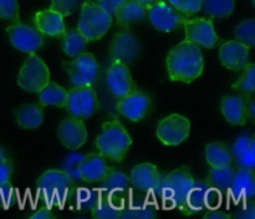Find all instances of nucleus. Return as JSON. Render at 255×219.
<instances>
[{"label":"nucleus","mask_w":255,"mask_h":219,"mask_svg":"<svg viewBox=\"0 0 255 219\" xmlns=\"http://www.w3.org/2000/svg\"><path fill=\"white\" fill-rule=\"evenodd\" d=\"M232 87L244 95H252L255 91V65L249 62L243 70L239 79L232 85Z\"/></svg>","instance_id":"34"},{"label":"nucleus","mask_w":255,"mask_h":219,"mask_svg":"<svg viewBox=\"0 0 255 219\" xmlns=\"http://www.w3.org/2000/svg\"><path fill=\"white\" fill-rule=\"evenodd\" d=\"M50 81V70L35 52L29 54L20 67L17 84L27 92H39Z\"/></svg>","instance_id":"7"},{"label":"nucleus","mask_w":255,"mask_h":219,"mask_svg":"<svg viewBox=\"0 0 255 219\" xmlns=\"http://www.w3.org/2000/svg\"><path fill=\"white\" fill-rule=\"evenodd\" d=\"M15 119L21 128L35 129L44 121V106L35 104L20 105L14 111Z\"/></svg>","instance_id":"23"},{"label":"nucleus","mask_w":255,"mask_h":219,"mask_svg":"<svg viewBox=\"0 0 255 219\" xmlns=\"http://www.w3.org/2000/svg\"><path fill=\"white\" fill-rule=\"evenodd\" d=\"M162 173H159L157 167L152 163H141L133 167L129 176V182L134 189L151 194L152 191L158 186Z\"/></svg>","instance_id":"18"},{"label":"nucleus","mask_w":255,"mask_h":219,"mask_svg":"<svg viewBox=\"0 0 255 219\" xmlns=\"http://www.w3.org/2000/svg\"><path fill=\"white\" fill-rule=\"evenodd\" d=\"M186 39L198 46L213 49L222 44V39L214 29L213 20L208 17H193L186 19L183 22Z\"/></svg>","instance_id":"9"},{"label":"nucleus","mask_w":255,"mask_h":219,"mask_svg":"<svg viewBox=\"0 0 255 219\" xmlns=\"http://www.w3.org/2000/svg\"><path fill=\"white\" fill-rule=\"evenodd\" d=\"M39 102L41 106H56L64 109L67 97V90L57 85L56 82L49 81L39 92Z\"/></svg>","instance_id":"29"},{"label":"nucleus","mask_w":255,"mask_h":219,"mask_svg":"<svg viewBox=\"0 0 255 219\" xmlns=\"http://www.w3.org/2000/svg\"><path fill=\"white\" fill-rule=\"evenodd\" d=\"M247 99L248 95H228L222 99V113L229 123L237 126H244L247 123Z\"/></svg>","instance_id":"19"},{"label":"nucleus","mask_w":255,"mask_h":219,"mask_svg":"<svg viewBox=\"0 0 255 219\" xmlns=\"http://www.w3.org/2000/svg\"><path fill=\"white\" fill-rule=\"evenodd\" d=\"M141 52V44L136 35L128 29L124 27L116 32L110 45V60L124 62L128 66L138 57Z\"/></svg>","instance_id":"11"},{"label":"nucleus","mask_w":255,"mask_h":219,"mask_svg":"<svg viewBox=\"0 0 255 219\" xmlns=\"http://www.w3.org/2000/svg\"><path fill=\"white\" fill-rule=\"evenodd\" d=\"M10 42L17 50L26 54H32L41 49L45 42V35L41 34L36 27L20 24L19 21L6 27Z\"/></svg>","instance_id":"13"},{"label":"nucleus","mask_w":255,"mask_h":219,"mask_svg":"<svg viewBox=\"0 0 255 219\" xmlns=\"http://www.w3.org/2000/svg\"><path fill=\"white\" fill-rule=\"evenodd\" d=\"M133 1L138 2V4L142 5V6H144L148 9L149 6H152L153 4H156V2L159 1V0H133Z\"/></svg>","instance_id":"50"},{"label":"nucleus","mask_w":255,"mask_h":219,"mask_svg":"<svg viewBox=\"0 0 255 219\" xmlns=\"http://www.w3.org/2000/svg\"><path fill=\"white\" fill-rule=\"evenodd\" d=\"M30 219H55L56 216L51 212V209L46 208V207H42V208L37 209L35 213H32L29 217Z\"/></svg>","instance_id":"47"},{"label":"nucleus","mask_w":255,"mask_h":219,"mask_svg":"<svg viewBox=\"0 0 255 219\" xmlns=\"http://www.w3.org/2000/svg\"><path fill=\"white\" fill-rule=\"evenodd\" d=\"M12 174V162L9 154L0 148V186L10 182Z\"/></svg>","instance_id":"42"},{"label":"nucleus","mask_w":255,"mask_h":219,"mask_svg":"<svg viewBox=\"0 0 255 219\" xmlns=\"http://www.w3.org/2000/svg\"><path fill=\"white\" fill-rule=\"evenodd\" d=\"M99 183L100 191L109 194V196L114 193H121V192L129 189V187H131L129 177L116 167H109L106 174Z\"/></svg>","instance_id":"24"},{"label":"nucleus","mask_w":255,"mask_h":219,"mask_svg":"<svg viewBox=\"0 0 255 219\" xmlns=\"http://www.w3.org/2000/svg\"><path fill=\"white\" fill-rule=\"evenodd\" d=\"M234 36L237 41L246 45L247 47H253L255 45V19H248L242 21L234 30Z\"/></svg>","instance_id":"35"},{"label":"nucleus","mask_w":255,"mask_h":219,"mask_svg":"<svg viewBox=\"0 0 255 219\" xmlns=\"http://www.w3.org/2000/svg\"><path fill=\"white\" fill-rule=\"evenodd\" d=\"M203 218L204 219H229V218H231V216H229V214H227V213H224V212L214 211V209H211L208 213L204 214Z\"/></svg>","instance_id":"48"},{"label":"nucleus","mask_w":255,"mask_h":219,"mask_svg":"<svg viewBox=\"0 0 255 219\" xmlns=\"http://www.w3.org/2000/svg\"><path fill=\"white\" fill-rule=\"evenodd\" d=\"M194 181L196 179L186 166L166 174L163 181L161 207L166 209L177 208L179 212L183 211L187 197L193 187Z\"/></svg>","instance_id":"3"},{"label":"nucleus","mask_w":255,"mask_h":219,"mask_svg":"<svg viewBox=\"0 0 255 219\" xmlns=\"http://www.w3.org/2000/svg\"><path fill=\"white\" fill-rule=\"evenodd\" d=\"M234 174H236V169L232 167V164L224 167H212L209 169L206 182L212 188L217 189L221 193H227L231 188Z\"/></svg>","instance_id":"27"},{"label":"nucleus","mask_w":255,"mask_h":219,"mask_svg":"<svg viewBox=\"0 0 255 219\" xmlns=\"http://www.w3.org/2000/svg\"><path fill=\"white\" fill-rule=\"evenodd\" d=\"M82 158L84 156L81 153H71L64 159V163H62V171L72 179L74 183L84 182L81 172H80V163H81Z\"/></svg>","instance_id":"37"},{"label":"nucleus","mask_w":255,"mask_h":219,"mask_svg":"<svg viewBox=\"0 0 255 219\" xmlns=\"http://www.w3.org/2000/svg\"><path fill=\"white\" fill-rule=\"evenodd\" d=\"M234 218L239 219H255V204L254 202H249L243 209H241L238 214H234Z\"/></svg>","instance_id":"46"},{"label":"nucleus","mask_w":255,"mask_h":219,"mask_svg":"<svg viewBox=\"0 0 255 219\" xmlns=\"http://www.w3.org/2000/svg\"><path fill=\"white\" fill-rule=\"evenodd\" d=\"M35 27L45 36L60 37L66 30L64 16L52 9L41 10L34 15Z\"/></svg>","instance_id":"20"},{"label":"nucleus","mask_w":255,"mask_h":219,"mask_svg":"<svg viewBox=\"0 0 255 219\" xmlns=\"http://www.w3.org/2000/svg\"><path fill=\"white\" fill-rule=\"evenodd\" d=\"M147 17L153 27L163 32L178 30L179 27L183 26L186 19H188L166 0H159L156 4L149 6Z\"/></svg>","instance_id":"10"},{"label":"nucleus","mask_w":255,"mask_h":219,"mask_svg":"<svg viewBox=\"0 0 255 219\" xmlns=\"http://www.w3.org/2000/svg\"><path fill=\"white\" fill-rule=\"evenodd\" d=\"M157 217L154 207L146 204H138V206L129 207V208H122L121 219H154Z\"/></svg>","instance_id":"36"},{"label":"nucleus","mask_w":255,"mask_h":219,"mask_svg":"<svg viewBox=\"0 0 255 219\" xmlns=\"http://www.w3.org/2000/svg\"><path fill=\"white\" fill-rule=\"evenodd\" d=\"M147 11H148V9L142 6L138 2L133 1V0H127L115 12V16H116L117 24L120 26L126 27L128 25L134 24V22H139L146 19Z\"/></svg>","instance_id":"26"},{"label":"nucleus","mask_w":255,"mask_h":219,"mask_svg":"<svg viewBox=\"0 0 255 219\" xmlns=\"http://www.w3.org/2000/svg\"><path fill=\"white\" fill-rule=\"evenodd\" d=\"M57 137L66 148L79 149L87 141V129L84 121L75 117H67L57 127Z\"/></svg>","instance_id":"16"},{"label":"nucleus","mask_w":255,"mask_h":219,"mask_svg":"<svg viewBox=\"0 0 255 219\" xmlns=\"http://www.w3.org/2000/svg\"><path fill=\"white\" fill-rule=\"evenodd\" d=\"M212 187L206 181H194L193 187L187 197L186 206L182 213L186 216H192L206 208V199L209 189Z\"/></svg>","instance_id":"25"},{"label":"nucleus","mask_w":255,"mask_h":219,"mask_svg":"<svg viewBox=\"0 0 255 219\" xmlns=\"http://www.w3.org/2000/svg\"><path fill=\"white\" fill-rule=\"evenodd\" d=\"M65 110L71 117L89 119L100 110V101L92 86H74L67 91Z\"/></svg>","instance_id":"6"},{"label":"nucleus","mask_w":255,"mask_h":219,"mask_svg":"<svg viewBox=\"0 0 255 219\" xmlns=\"http://www.w3.org/2000/svg\"><path fill=\"white\" fill-rule=\"evenodd\" d=\"M203 67L204 60L201 49L187 39L174 46L167 56V70L171 81L193 82L201 76Z\"/></svg>","instance_id":"1"},{"label":"nucleus","mask_w":255,"mask_h":219,"mask_svg":"<svg viewBox=\"0 0 255 219\" xmlns=\"http://www.w3.org/2000/svg\"><path fill=\"white\" fill-rule=\"evenodd\" d=\"M167 1L187 17L197 14L202 6V0H167Z\"/></svg>","instance_id":"39"},{"label":"nucleus","mask_w":255,"mask_h":219,"mask_svg":"<svg viewBox=\"0 0 255 219\" xmlns=\"http://www.w3.org/2000/svg\"><path fill=\"white\" fill-rule=\"evenodd\" d=\"M95 144L99 153L105 158L120 163L128 153L132 138L119 119H112L102 123V131L97 136Z\"/></svg>","instance_id":"2"},{"label":"nucleus","mask_w":255,"mask_h":219,"mask_svg":"<svg viewBox=\"0 0 255 219\" xmlns=\"http://www.w3.org/2000/svg\"><path fill=\"white\" fill-rule=\"evenodd\" d=\"M221 192L217 191V189L211 188L209 189L208 194H207L206 199V208L209 209H216L219 204L222 203V196Z\"/></svg>","instance_id":"45"},{"label":"nucleus","mask_w":255,"mask_h":219,"mask_svg":"<svg viewBox=\"0 0 255 219\" xmlns=\"http://www.w3.org/2000/svg\"><path fill=\"white\" fill-rule=\"evenodd\" d=\"M219 60L227 69L232 71H242L251 62L249 47L237 40L224 42L219 50Z\"/></svg>","instance_id":"17"},{"label":"nucleus","mask_w":255,"mask_h":219,"mask_svg":"<svg viewBox=\"0 0 255 219\" xmlns=\"http://www.w3.org/2000/svg\"><path fill=\"white\" fill-rule=\"evenodd\" d=\"M247 116L252 121H255V104L254 97H248L247 99Z\"/></svg>","instance_id":"49"},{"label":"nucleus","mask_w":255,"mask_h":219,"mask_svg":"<svg viewBox=\"0 0 255 219\" xmlns=\"http://www.w3.org/2000/svg\"><path fill=\"white\" fill-rule=\"evenodd\" d=\"M117 111L132 122H139L146 118L152 111V100L146 92L134 90L131 94L120 99Z\"/></svg>","instance_id":"14"},{"label":"nucleus","mask_w":255,"mask_h":219,"mask_svg":"<svg viewBox=\"0 0 255 219\" xmlns=\"http://www.w3.org/2000/svg\"><path fill=\"white\" fill-rule=\"evenodd\" d=\"M237 158V163L241 168H247V169H254L255 168V136L252 139L251 144H249L248 148L243 152L242 154H239Z\"/></svg>","instance_id":"41"},{"label":"nucleus","mask_w":255,"mask_h":219,"mask_svg":"<svg viewBox=\"0 0 255 219\" xmlns=\"http://www.w3.org/2000/svg\"><path fill=\"white\" fill-rule=\"evenodd\" d=\"M106 82L111 94L117 99H122L137 90L128 66L120 61H112V64L110 65L107 70Z\"/></svg>","instance_id":"15"},{"label":"nucleus","mask_w":255,"mask_h":219,"mask_svg":"<svg viewBox=\"0 0 255 219\" xmlns=\"http://www.w3.org/2000/svg\"><path fill=\"white\" fill-rule=\"evenodd\" d=\"M106 158L99 152H92L87 156H84L80 163V172L84 178V182L87 183H99L109 169Z\"/></svg>","instance_id":"21"},{"label":"nucleus","mask_w":255,"mask_h":219,"mask_svg":"<svg viewBox=\"0 0 255 219\" xmlns=\"http://www.w3.org/2000/svg\"><path fill=\"white\" fill-rule=\"evenodd\" d=\"M102 192L100 189H87L79 188L77 193L75 194V202L79 211L91 212L92 208L101 201Z\"/></svg>","instance_id":"33"},{"label":"nucleus","mask_w":255,"mask_h":219,"mask_svg":"<svg viewBox=\"0 0 255 219\" xmlns=\"http://www.w3.org/2000/svg\"><path fill=\"white\" fill-rule=\"evenodd\" d=\"M59 39L62 51L70 57H76L85 52V47L89 42L77 29H66Z\"/></svg>","instance_id":"28"},{"label":"nucleus","mask_w":255,"mask_h":219,"mask_svg":"<svg viewBox=\"0 0 255 219\" xmlns=\"http://www.w3.org/2000/svg\"><path fill=\"white\" fill-rule=\"evenodd\" d=\"M86 0H51V6L50 9L60 12L62 16H69L74 14L76 10L81 9L82 4Z\"/></svg>","instance_id":"38"},{"label":"nucleus","mask_w":255,"mask_h":219,"mask_svg":"<svg viewBox=\"0 0 255 219\" xmlns=\"http://www.w3.org/2000/svg\"><path fill=\"white\" fill-rule=\"evenodd\" d=\"M191 133V123L182 114H169L161 119L157 126V137L166 146H178L186 141Z\"/></svg>","instance_id":"12"},{"label":"nucleus","mask_w":255,"mask_h":219,"mask_svg":"<svg viewBox=\"0 0 255 219\" xmlns=\"http://www.w3.org/2000/svg\"><path fill=\"white\" fill-rule=\"evenodd\" d=\"M231 148L222 142H212L206 148V159L211 167L231 166L233 163Z\"/></svg>","instance_id":"30"},{"label":"nucleus","mask_w":255,"mask_h":219,"mask_svg":"<svg viewBox=\"0 0 255 219\" xmlns=\"http://www.w3.org/2000/svg\"><path fill=\"white\" fill-rule=\"evenodd\" d=\"M253 138H254V134H252L249 131L242 133L241 136L236 139V142H234L233 147H232V149H231L233 157H238L239 154L243 153V152L248 148L249 144H251L252 139Z\"/></svg>","instance_id":"43"},{"label":"nucleus","mask_w":255,"mask_h":219,"mask_svg":"<svg viewBox=\"0 0 255 219\" xmlns=\"http://www.w3.org/2000/svg\"><path fill=\"white\" fill-rule=\"evenodd\" d=\"M127 0H96V4L99 6H101L102 9L106 12H109L111 16H114L115 12L119 10V7L121 6L122 4H125Z\"/></svg>","instance_id":"44"},{"label":"nucleus","mask_w":255,"mask_h":219,"mask_svg":"<svg viewBox=\"0 0 255 219\" xmlns=\"http://www.w3.org/2000/svg\"><path fill=\"white\" fill-rule=\"evenodd\" d=\"M75 183L62 169H49L36 181V188L50 204L64 203Z\"/></svg>","instance_id":"5"},{"label":"nucleus","mask_w":255,"mask_h":219,"mask_svg":"<svg viewBox=\"0 0 255 219\" xmlns=\"http://www.w3.org/2000/svg\"><path fill=\"white\" fill-rule=\"evenodd\" d=\"M62 66L74 86H92L100 76V66L91 52H82L72 61H64Z\"/></svg>","instance_id":"8"},{"label":"nucleus","mask_w":255,"mask_h":219,"mask_svg":"<svg viewBox=\"0 0 255 219\" xmlns=\"http://www.w3.org/2000/svg\"><path fill=\"white\" fill-rule=\"evenodd\" d=\"M80 11L77 30L87 41H97L106 35L112 25V16L92 0H86Z\"/></svg>","instance_id":"4"},{"label":"nucleus","mask_w":255,"mask_h":219,"mask_svg":"<svg viewBox=\"0 0 255 219\" xmlns=\"http://www.w3.org/2000/svg\"><path fill=\"white\" fill-rule=\"evenodd\" d=\"M228 192L236 202L252 198L255 194L254 169L241 168L236 171Z\"/></svg>","instance_id":"22"},{"label":"nucleus","mask_w":255,"mask_h":219,"mask_svg":"<svg viewBox=\"0 0 255 219\" xmlns=\"http://www.w3.org/2000/svg\"><path fill=\"white\" fill-rule=\"evenodd\" d=\"M124 207H120L111 201V196L102 192V198L92 208L91 214L96 219H119Z\"/></svg>","instance_id":"32"},{"label":"nucleus","mask_w":255,"mask_h":219,"mask_svg":"<svg viewBox=\"0 0 255 219\" xmlns=\"http://www.w3.org/2000/svg\"><path fill=\"white\" fill-rule=\"evenodd\" d=\"M236 9V0H202L201 10L212 17H228Z\"/></svg>","instance_id":"31"},{"label":"nucleus","mask_w":255,"mask_h":219,"mask_svg":"<svg viewBox=\"0 0 255 219\" xmlns=\"http://www.w3.org/2000/svg\"><path fill=\"white\" fill-rule=\"evenodd\" d=\"M0 19L19 21V4L17 0H0Z\"/></svg>","instance_id":"40"}]
</instances>
